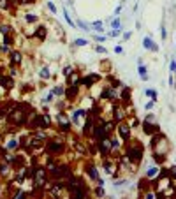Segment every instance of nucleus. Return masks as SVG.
Returning a JSON list of instances; mask_svg holds the SVG:
<instances>
[{"label":"nucleus","instance_id":"36","mask_svg":"<svg viewBox=\"0 0 176 199\" xmlns=\"http://www.w3.org/2000/svg\"><path fill=\"white\" fill-rule=\"evenodd\" d=\"M153 159H155V162H158V164H162V162L166 160V157H164V155H158V153H155V155H153Z\"/></svg>","mask_w":176,"mask_h":199},{"label":"nucleus","instance_id":"60","mask_svg":"<svg viewBox=\"0 0 176 199\" xmlns=\"http://www.w3.org/2000/svg\"><path fill=\"white\" fill-rule=\"evenodd\" d=\"M0 139H2V136H0Z\"/></svg>","mask_w":176,"mask_h":199},{"label":"nucleus","instance_id":"44","mask_svg":"<svg viewBox=\"0 0 176 199\" xmlns=\"http://www.w3.org/2000/svg\"><path fill=\"white\" fill-rule=\"evenodd\" d=\"M28 196V192H16L14 194V197H27Z\"/></svg>","mask_w":176,"mask_h":199},{"label":"nucleus","instance_id":"12","mask_svg":"<svg viewBox=\"0 0 176 199\" xmlns=\"http://www.w3.org/2000/svg\"><path fill=\"white\" fill-rule=\"evenodd\" d=\"M48 150L53 152V153H58V152H62L63 150V145L62 143H58V141H51V143H48Z\"/></svg>","mask_w":176,"mask_h":199},{"label":"nucleus","instance_id":"34","mask_svg":"<svg viewBox=\"0 0 176 199\" xmlns=\"http://www.w3.org/2000/svg\"><path fill=\"white\" fill-rule=\"evenodd\" d=\"M88 41H85V39H74V46H86Z\"/></svg>","mask_w":176,"mask_h":199},{"label":"nucleus","instance_id":"7","mask_svg":"<svg viewBox=\"0 0 176 199\" xmlns=\"http://www.w3.org/2000/svg\"><path fill=\"white\" fill-rule=\"evenodd\" d=\"M99 79H101V76H99V74H90V76H86V78L81 79V85H85V86H92V85L97 83Z\"/></svg>","mask_w":176,"mask_h":199},{"label":"nucleus","instance_id":"48","mask_svg":"<svg viewBox=\"0 0 176 199\" xmlns=\"http://www.w3.org/2000/svg\"><path fill=\"white\" fill-rule=\"evenodd\" d=\"M53 95H55V94H53V92H51V94H48V97H46V99H44V102H51Z\"/></svg>","mask_w":176,"mask_h":199},{"label":"nucleus","instance_id":"37","mask_svg":"<svg viewBox=\"0 0 176 199\" xmlns=\"http://www.w3.org/2000/svg\"><path fill=\"white\" fill-rule=\"evenodd\" d=\"M53 94H55V95H62L63 94V88H62V86H55V88H53Z\"/></svg>","mask_w":176,"mask_h":199},{"label":"nucleus","instance_id":"29","mask_svg":"<svg viewBox=\"0 0 176 199\" xmlns=\"http://www.w3.org/2000/svg\"><path fill=\"white\" fill-rule=\"evenodd\" d=\"M63 16H65V21H67V23H69V25H71L72 28H76V23H74V21L71 20V16L67 14V11H63Z\"/></svg>","mask_w":176,"mask_h":199},{"label":"nucleus","instance_id":"30","mask_svg":"<svg viewBox=\"0 0 176 199\" xmlns=\"http://www.w3.org/2000/svg\"><path fill=\"white\" fill-rule=\"evenodd\" d=\"M145 95L152 97V101H155L157 102V92H153V90H145Z\"/></svg>","mask_w":176,"mask_h":199},{"label":"nucleus","instance_id":"32","mask_svg":"<svg viewBox=\"0 0 176 199\" xmlns=\"http://www.w3.org/2000/svg\"><path fill=\"white\" fill-rule=\"evenodd\" d=\"M92 27L95 28L97 32H102L104 28H102V21H95V23H92Z\"/></svg>","mask_w":176,"mask_h":199},{"label":"nucleus","instance_id":"54","mask_svg":"<svg viewBox=\"0 0 176 199\" xmlns=\"http://www.w3.org/2000/svg\"><path fill=\"white\" fill-rule=\"evenodd\" d=\"M160 34H162V39H166V28H164V25H162V27H160Z\"/></svg>","mask_w":176,"mask_h":199},{"label":"nucleus","instance_id":"41","mask_svg":"<svg viewBox=\"0 0 176 199\" xmlns=\"http://www.w3.org/2000/svg\"><path fill=\"white\" fill-rule=\"evenodd\" d=\"M63 74H65V76H71V74H72V67H71V65H67V67L63 69Z\"/></svg>","mask_w":176,"mask_h":199},{"label":"nucleus","instance_id":"45","mask_svg":"<svg viewBox=\"0 0 176 199\" xmlns=\"http://www.w3.org/2000/svg\"><path fill=\"white\" fill-rule=\"evenodd\" d=\"M78 25H79V27H81L85 32H88V25H86V23H83V21H78Z\"/></svg>","mask_w":176,"mask_h":199},{"label":"nucleus","instance_id":"46","mask_svg":"<svg viewBox=\"0 0 176 199\" xmlns=\"http://www.w3.org/2000/svg\"><path fill=\"white\" fill-rule=\"evenodd\" d=\"M7 5H9V2H7V0H0V7H2V9H5Z\"/></svg>","mask_w":176,"mask_h":199},{"label":"nucleus","instance_id":"49","mask_svg":"<svg viewBox=\"0 0 176 199\" xmlns=\"http://www.w3.org/2000/svg\"><path fill=\"white\" fill-rule=\"evenodd\" d=\"M130 125H132V127H137V125H139V122H137V118H132V120H130Z\"/></svg>","mask_w":176,"mask_h":199},{"label":"nucleus","instance_id":"13","mask_svg":"<svg viewBox=\"0 0 176 199\" xmlns=\"http://www.w3.org/2000/svg\"><path fill=\"white\" fill-rule=\"evenodd\" d=\"M86 115V111H83V109H78V111H74L72 113V116H71V122H72L74 125H78L79 124V118L81 116H85Z\"/></svg>","mask_w":176,"mask_h":199},{"label":"nucleus","instance_id":"26","mask_svg":"<svg viewBox=\"0 0 176 199\" xmlns=\"http://www.w3.org/2000/svg\"><path fill=\"white\" fill-rule=\"evenodd\" d=\"M41 78H46V79H48V78H50V76H51V74H50V69H48V67H42L41 69Z\"/></svg>","mask_w":176,"mask_h":199},{"label":"nucleus","instance_id":"28","mask_svg":"<svg viewBox=\"0 0 176 199\" xmlns=\"http://www.w3.org/2000/svg\"><path fill=\"white\" fill-rule=\"evenodd\" d=\"M9 32H11L9 25H0V34H2V35H7Z\"/></svg>","mask_w":176,"mask_h":199},{"label":"nucleus","instance_id":"19","mask_svg":"<svg viewBox=\"0 0 176 199\" xmlns=\"http://www.w3.org/2000/svg\"><path fill=\"white\" fill-rule=\"evenodd\" d=\"M123 116H125V113H123L122 108H114V120H116V122H122Z\"/></svg>","mask_w":176,"mask_h":199},{"label":"nucleus","instance_id":"10","mask_svg":"<svg viewBox=\"0 0 176 199\" xmlns=\"http://www.w3.org/2000/svg\"><path fill=\"white\" fill-rule=\"evenodd\" d=\"M118 132H120V136H122L123 141H129V139H130V127L129 125H120Z\"/></svg>","mask_w":176,"mask_h":199},{"label":"nucleus","instance_id":"53","mask_svg":"<svg viewBox=\"0 0 176 199\" xmlns=\"http://www.w3.org/2000/svg\"><path fill=\"white\" fill-rule=\"evenodd\" d=\"M122 5H123V4H120V5L114 9V16H118V14H120V11H122Z\"/></svg>","mask_w":176,"mask_h":199},{"label":"nucleus","instance_id":"23","mask_svg":"<svg viewBox=\"0 0 176 199\" xmlns=\"http://www.w3.org/2000/svg\"><path fill=\"white\" fill-rule=\"evenodd\" d=\"M35 35H37V37H39V39H46V28H44V27H39V28H37V34H35Z\"/></svg>","mask_w":176,"mask_h":199},{"label":"nucleus","instance_id":"8","mask_svg":"<svg viewBox=\"0 0 176 199\" xmlns=\"http://www.w3.org/2000/svg\"><path fill=\"white\" fill-rule=\"evenodd\" d=\"M99 150H101L102 155H106V153L111 150V141H107L106 137H104V139H99Z\"/></svg>","mask_w":176,"mask_h":199},{"label":"nucleus","instance_id":"25","mask_svg":"<svg viewBox=\"0 0 176 199\" xmlns=\"http://www.w3.org/2000/svg\"><path fill=\"white\" fill-rule=\"evenodd\" d=\"M111 27H113V30H120L122 27H120V18L116 16V20H113L111 21Z\"/></svg>","mask_w":176,"mask_h":199},{"label":"nucleus","instance_id":"35","mask_svg":"<svg viewBox=\"0 0 176 199\" xmlns=\"http://www.w3.org/2000/svg\"><path fill=\"white\" fill-rule=\"evenodd\" d=\"M7 169H9L7 162L5 164H0V175H7Z\"/></svg>","mask_w":176,"mask_h":199},{"label":"nucleus","instance_id":"5","mask_svg":"<svg viewBox=\"0 0 176 199\" xmlns=\"http://www.w3.org/2000/svg\"><path fill=\"white\" fill-rule=\"evenodd\" d=\"M34 125L37 127V129H48V127L51 125V120H50L48 115H39L35 118V124Z\"/></svg>","mask_w":176,"mask_h":199},{"label":"nucleus","instance_id":"27","mask_svg":"<svg viewBox=\"0 0 176 199\" xmlns=\"http://www.w3.org/2000/svg\"><path fill=\"white\" fill-rule=\"evenodd\" d=\"M18 145H20V143H18L16 139H11L9 143H7V150H14V148H18Z\"/></svg>","mask_w":176,"mask_h":199},{"label":"nucleus","instance_id":"55","mask_svg":"<svg viewBox=\"0 0 176 199\" xmlns=\"http://www.w3.org/2000/svg\"><path fill=\"white\" fill-rule=\"evenodd\" d=\"M153 104H155V101H150V102H148L145 108H146V109H152V106H153Z\"/></svg>","mask_w":176,"mask_h":199},{"label":"nucleus","instance_id":"4","mask_svg":"<svg viewBox=\"0 0 176 199\" xmlns=\"http://www.w3.org/2000/svg\"><path fill=\"white\" fill-rule=\"evenodd\" d=\"M34 181H35V187H37V189L44 187V183H46V171H44V169H35Z\"/></svg>","mask_w":176,"mask_h":199},{"label":"nucleus","instance_id":"18","mask_svg":"<svg viewBox=\"0 0 176 199\" xmlns=\"http://www.w3.org/2000/svg\"><path fill=\"white\" fill-rule=\"evenodd\" d=\"M0 85H2V86H5L7 90H11V88L14 86V83H12V78H2V79H0Z\"/></svg>","mask_w":176,"mask_h":199},{"label":"nucleus","instance_id":"24","mask_svg":"<svg viewBox=\"0 0 176 199\" xmlns=\"http://www.w3.org/2000/svg\"><path fill=\"white\" fill-rule=\"evenodd\" d=\"M157 173H158L157 168H150L148 171H146V176H148V178H153V176H157Z\"/></svg>","mask_w":176,"mask_h":199},{"label":"nucleus","instance_id":"47","mask_svg":"<svg viewBox=\"0 0 176 199\" xmlns=\"http://www.w3.org/2000/svg\"><path fill=\"white\" fill-rule=\"evenodd\" d=\"M95 41H99V42H104V41H106V37H104V35H95Z\"/></svg>","mask_w":176,"mask_h":199},{"label":"nucleus","instance_id":"31","mask_svg":"<svg viewBox=\"0 0 176 199\" xmlns=\"http://www.w3.org/2000/svg\"><path fill=\"white\" fill-rule=\"evenodd\" d=\"M129 97H130V90H129V88L125 86L123 92H122V99H123V101H129Z\"/></svg>","mask_w":176,"mask_h":199},{"label":"nucleus","instance_id":"17","mask_svg":"<svg viewBox=\"0 0 176 199\" xmlns=\"http://www.w3.org/2000/svg\"><path fill=\"white\" fill-rule=\"evenodd\" d=\"M85 134H90V132H93V118L90 116L88 120H86V124H85Z\"/></svg>","mask_w":176,"mask_h":199},{"label":"nucleus","instance_id":"38","mask_svg":"<svg viewBox=\"0 0 176 199\" xmlns=\"http://www.w3.org/2000/svg\"><path fill=\"white\" fill-rule=\"evenodd\" d=\"M104 168H106V171H107L109 175H113V166H111L109 162H104Z\"/></svg>","mask_w":176,"mask_h":199},{"label":"nucleus","instance_id":"6","mask_svg":"<svg viewBox=\"0 0 176 199\" xmlns=\"http://www.w3.org/2000/svg\"><path fill=\"white\" fill-rule=\"evenodd\" d=\"M143 130H145V134H155V132H158V124H155V122H145L143 124Z\"/></svg>","mask_w":176,"mask_h":199},{"label":"nucleus","instance_id":"56","mask_svg":"<svg viewBox=\"0 0 176 199\" xmlns=\"http://www.w3.org/2000/svg\"><path fill=\"white\" fill-rule=\"evenodd\" d=\"M145 196H146V197H150V199H153V197H155V194H153V192H146Z\"/></svg>","mask_w":176,"mask_h":199},{"label":"nucleus","instance_id":"59","mask_svg":"<svg viewBox=\"0 0 176 199\" xmlns=\"http://www.w3.org/2000/svg\"><path fill=\"white\" fill-rule=\"evenodd\" d=\"M0 79H2V76H0Z\"/></svg>","mask_w":176,"mask_h":199},{"label":"nucleus","instance_id":"51","mask_svg":"<svg viewBox=\"0 0 176 199\" xmlns=\"http://www.w3.org/2000/svg\"><path fill=\"white\" fill-rule=\"evenodd\" d=\"M48 7H50V11H51V12H56V7L53 5L51 2H48Z\"/></svg>","mask_w":176,"mask_h":199},{"label":"nucleus","instance_id":"21","mask_svg":"<svg viewBox=\"0 0 176 199\" xmlns=\"http://www.w3.org/2000/svg\"><path fill=\"white\" fill-rule=\"evenodd\" d=\"M11 60H12V63H18V65H20L21 63V53L20 51H12L11 53Z\"/></svg>","mask_w":176,"mask_h":199},{"label":"nucleus","instance_id":"43","mask_svg":"<svg viewBox=\"0 0 176 199\" xmlns=\"http://www.w3.org/2000/svg\"><path fill=\"white\" fill-rule=\"evenodd\" d=\"M95 51H97V53H102V55H106V48H104V46H95Z\"/></svg>","mask_w":176,"mask_h":199},{"label":"nucleus","instance_id":"39","mask_svg":"<svg viewBox=\"0 0 176 199\" xmlns=\"http://www.w3.org/2000/svg\"><path fill=\"white\" fill-rule=\"evenodd\" d=\"M169 69H171V72L176 74V60H174V58H173V60H171V63H169Z\"/></svg>","mask_w":176,"mask_h":199},{"label":"nucleus","instance_id":"33","mask_svg":"<svg viewBox=\"0 0 176 199\" xmlns=\"http://www.w3.org/2000/svg\"><path fill=\"white\" fill-rule=\"evenodd\" d=\"M25 20L28 21V23H35V21H37V16H35V14H27Z\"/></svg>","mask_w":176,"mask_h":199},{"label":"nucleus","instance_id":"11","mask_svg":"<svg viewBox=\"0 0 176 199\" xmlns=\"http://www.w3.org/2000/svg\"><path fill=\"white\" fill-rule=\"evenodd\" d=\"M143 46H145L146 50H152V51H158V46H157L155 42L152 41V37H145L143 39Z\"/></svg>","mask_w":176,"mask_h":199},{"label":"nucleus","instance_id":"57","mask_svg":"<svg viewBox=\"0 0 176 199\" xmlns=\"http://www.w3.org/2000/svg\"><path fill=\"white\" fill-rule=\"evenodd\" d=\"M123 50H122V46H114V53H122Z\"/></svg>","mask_w":176,"mask_h":199},{"label":"nucleus","instance_id":"2","mask_svg":"<svg viewBox=\"0 0 176 199\" xmlns=\"http://www.w3.org/2000/svg\"><path fill=\"white\" fill-rule=\"evenodd\" d=\"M127 155H129V160H132V162H139L141 157H143V150L139 146H130L129 148V152H127Z\"/></svg>","mask_w":176,"mask_h":199},{"label":"nucleus","instance_id":"40","mask_svg":"<svg viewBox=\"0 0 176 199\" xmlns=\"http://www.w3.org/2000/svg\"><path fill=\"white\" fill-rule=\"evenodd\" d=\"M146 187H148V181L146 180H139V190L146 189Z\"/></svg>","mask_w":176,"mask_h":199},{"label":"nucleus","instance_id":"50","mask_svg":"<svg viewBox=\"0 0 176 199\" xmlns=\"http://www.w3.org/2000/svg\"><path fill=\"white\" fill-rule=\"evenodd\" d=\"M104 194H106V192H104L102 185H101V187H99V189H97V196H104Z\"/></svg>","mask_w":176,"mask_h":199},{"label":"nucleus","instance_id":"15","mask_svg":"<svg viewBox=\"0 0 176 199\" xmlns=\"http://www.w3.org/2000/svg\"><path fill=\"white\" fill-rule=\"evenodd\" d=\"M116 97V92H114L113 88H106L102 94H101V99H114Z\"/></svg>","mask_w":176,"mask_h":199},{"label":"nucleus","instance_id":"1","mask_svg":"<svg viewBox=\"0 0 176 199\" xmlns=\"http://www.w3.org/2000/svg\"><path fill=\"white\" fill-rule=\"evenodd\" d=\"M25 108H27V106H20V108H16V109L11 113V120H12L14 124H25V120H27V115L23 113Z\"/></svg>","mask_w":176,"mask_h":199},{"label":"nucleus","instance_id":"3","mask_svg":"<svg viewBox=\"0 0 176 199\" xmlns=\"http://www.w3.org/2000/svg\"><path fill=\"white\" fill-rule=\"evenodd\" d=\"M56 120H58V127L62 129L63 132H69V130H71V124H72V122L67 118V115L58 113V115H56Z\"/></svg>","mask_w":176,"mask_h":199},{"label":"nucleus","instance_id":"22","mask_svg":"<svg viewBox=\"0 0 176 199\" xmlns=\"http://www.w3.org/2000/svg\"><path fill=\"white\" fill-rule=\"evenodd\" d=\"M63 189H65V185H63V183H55V185L51 187V192L55 194V196H56V194H60Z\"/></svg>","mask_w":176,"mask_h":199},{"label":"nucleus","instance_id":"42","mask_svg":"<svg viewBox=\"0 0 176 199\" xmlns=\"http://www.w3.org/2000/svg\"><path fill=\"white\" fill-rule=\"evenodd\" d=\"M113 122H107V124H104V127H106V130H107V132H111V130H113Z\"/></svg>","mask_w":176,"mask_h":199},{"label":"nucleus","instance_id":"20","mask_svg":"<svg viewBox=\"0 0 176 199\" xmlns=\"http://www.w3.org/2000/svg\"><path fill=\"white\" fill-rule=\"evenodd\" d=\"M137 71H139V78L146 81V79H148V71H146V67L141 62H139V69H137Z\"/></svg>","mask_w":176,"mask_h":199},{"label":"nucleus","instance_id":"9","mask_svg":"<svg viewBox=\"0 0 176 199\" xmlns=\"http://www.w3.org/2000/svg\"><path fill=\"white\" fill-rule=\"evenodd\" d=\"M93 136L97 137V139H104V137H107V130H106V127L104 125H97L93 129Z\"/></svg>","mask_w":176,"mask_h":199},{"label":"nucleus","instance_id":"58","mask_svg":"<svg viewBox=\"0 0 176 199\" xmlns=\"http://www.w3.org/2000/svg\"><path fill=\"white\" fill-rule=\"evenodd\" d=\"M32 2H34V0H21V4H25V5H27V4H32Z\"/></svg>","mask_w":176,"mask_h":199},{"label":"nucleus","instance_id":"14","mask_svg":"<svg viewBox=\"0 0 176 199\" xmlns=\"http://www.w3.org/2000/svg\"><path fill=\"white\" fill-rule=\"evenodd\" d=\"M86 171H88V176L92 180H99V173H97V168L93 164H88L86 166Z\"/></svg>","mask_w":176,"mask_h":199},{"label":"nucleus","instance_id":"52","mask_svg":"<svg viewBox=\"0 0 176 199\" xmlns=\"http://www.w3.org/2000/svg\"><path fill=\"white\" fill-rule=\"evenodd\" d=\"M169 171H171L169 175H171V176H174V178H176V166H173V168L169 169Z\"/></svg>","mask_w":176,"mask_h":199},{"label":"nucleus","instance_id":"16","mask_svg":"<svg viewBox=\"0 0 176 199\" xmlns=\"http://www.w3.org/2000/svg\"><path fill=\"white\" fill-rule=\"evenodd\" d=\"M76 95H78V86H76V85H71L69 90H67V99L71 101V99H74Z\"/></svg>","mask_w":176,"mask_h":199}]
</instances>
